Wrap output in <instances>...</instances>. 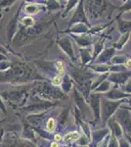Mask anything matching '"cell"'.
I'll list each match as a JSON object with an SVG mask.
<instances>
[{"instance_id":"obj_1","label":"cell","mask_w":131,"mask_h":147,"mask_svg":"<svg viewBox=\"0 0 131 147\" xmlns=\"http://www.w3.org/2000/svg\"><path fill=\"white\" fill-rule=\"evenodd\" d=\"M78 137V134L77 132H71V134H67L66 137H65V141L66 142H71L75 139H77Z\"/></svg>"},{"instance_id":"obj_2","label":"cell","mask_w":131,"mask_h":147,"mask_svg":"<svg viewBox=\"0 0 131 147\" xmlns=\"http://www.w3.org/2000/svg\"><path fill=\"white\" fill-rule=\"evenodd\" d=\"M54 127H55V121L53 119H50L48 121V123H47V129L49 131H52V130H54Z\"/></svg>"},{"instance_id":"obj_3","label":"cell","mask_w":131,"mask_h":147,"mask_svg":"<svg viewBox=\"0 0 131 147\" xmlns=\"http://www.w3.org/2000/svg\"><path fill=\"white\" fill-rule=\"evenodd\" d=\"M61 82H62V79L60 76H57V77H55L54 79L52 80V82H53L54 85H59L61 84Z\"/></svg>"},{"instance_id":"obj_4","label":"cell","mask_w":131,"mask_h":147,"mask_svg":"<svg viewBox=\"0 0 131 147\" xmlns=\"http://www.w3.org/2000/svg\"><path fill=\"white\" fill-rule=\"evenodd\" d=\"M22 22L24 24H27V25H32L33 24V21H32V18H25V19H23L22 20Z\"/></svg>"},{"instance_id":"obj_5","label":"cell","mask_w":131,"mask_h":147,"mask_svg":"<svg viewBox=\"0 0 131 147\" xmlns=\"http://www.w3.org/2000/svg\"><path fill=\"white\" fill-rule=\"evenodd\" d=\"M58 70H59V73L61 74V75H63L64 74V65H63V63L62 62H58Z\"/></svg>"},{"instance_id":"obj_6","label":"cell","mask_w":131,"mask_h":147,"mask_svg":"<svg viewBox=\"0 0 131 147\" xmlns=\"http://www.w3.org/2000/svg\"><path fill=\"white\" fill-rule=\"evenodd\" d=\"M125 67H127V68L131 67V60H127V61H126V63H125Z\"/></svg>"},{"instance_id":"obj_7","label":"cell","mask_w":131,"mask_h":147,"mask_svg":"<svg viewBox=\"0 0 131 147\" xmlns=\"http://www.w3.org/2000/svg\"><path fill=\"white\" fill-rule=\"evenodd\" d=\"M61 138H62V136H60V134H56V136H55V139H56V141L61 140Z\"/></svg>"},{"instance_id":"obj_8","label":"cell","mask_w":131,"mask_h":147,"mask_svg":"<svg viewBox=\"0 0 131 147\" xmlns=\"http://www.w3.org/2000/svg\"><path fill=\"white\" fill-rule=\"evenodd\" d=\"M51 147H58V143H57V142H53V143L51 144Z\"/></svg>"}]
</instances>
